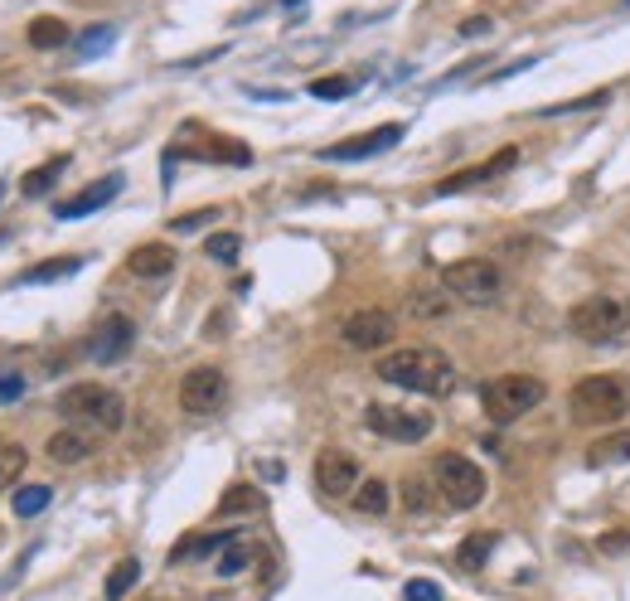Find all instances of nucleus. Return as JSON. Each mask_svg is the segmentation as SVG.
<instances>
[{"mask_svg": "<svg viewBox=\"0 0 630 601\" xmlns=\"http://www.w3.org/2000/svg\"><path fill=\"white\" fill-rule=\"evenodd\" d=\"M136 582H141V562L136 558H122L117 568H112V578H107V601H122Z\"/></svg>", "mask_w": 630, "mask_h": 601, "instance_id": "nucleus-27", "label": "nucleus"}, {"mask_svg": "<svg viewBox=\"0 0 630 601\" xmlns=\"http://www.w3.org/2000/svg\"><path fill=\"white\" fill-rule=\"evenodd\" d=\"M568 330L577 340H587V344H611V340H621L626 330H630V301L621 297H587V301H577L572 311H568Z\"/></svg>", "mask_w": 630, "mask_h": 601, "instance_id": "nucleus-5", "label": "nucleus"}, {"mask_svg": "<svg viewBox=\"0 0 630 601\" xmlns=\"http://www.w3.org/2000/svg\"><path fill=\"white\" fill-rule=\"evenodd\" d=\"M63 170H69V156H54V160H44L40 170H30V175H24V185H20V189H24V199H44Z\"/></svg>", "mask_w": 630, "mask_h": 601, "instance_id": "nucleus-21", "label": "nucleus"}, {"mask_svg": "<svg viewBox=\"0 0 630 601\" xmlns=\"http://www.w3.org/2000/svg\"><path fill=\"white\" fill-rule=\"evenodd\" d=\"M490 548H495V533H466L461 548H456V562L466 572H481L485 562H490Z\"/></svg>", "mask_w": 630, "mask_h": 601, "instance_id": "nucleus-22", "label": "nucleus"}, {"mask_svg": "<svg viewBox=\"0 0 630 601\" xmlns=\"http://www.w3.org/2000/svg\"><path fill=\"white\" fill-rule=\"evenodd\" d=\"M44 456L54 466H83L87 456H93V432H87V427H63V432H54V437L44 442Z\"/></svg>", "mask_w": 630, "mask_h": 601, "instance_id": "nucleus-16", "label": "nucleus"}, {"mask_svg": "<svg viewBox=\"0 0 630 601\" xmlns=\"http://www.w3.org/2000/svg\"><path fill=\"white\" fill-rule=\"evenodd\" d=\"M132 277H171L175 272V248L171 242H141V248L126 258Z\"/></svg>", "mask_w": 630, "mask_h": 601, "instance_id": "nucleus-17", "label": "nucleus"}, {"mask_svg": "<svg viewBox=\"0 0 630 601\" xmlns=\"http://www.w3.org/2000/svg\"><path fill=\"white\" fill-rule=\"evenodd\" d=\"M452 311V291H413V315H427V321H436V315Z\"/></svg>", "mask_w": 630, "mask_h": 601, "instance_id": "nucleus-31", "label": "nucleus"}, {"mask_svg": "<svg viewBox=\"0 0 630 601\" xmlns=\"http://www.w3.org/2000/svg\"><path fill=\"white\" fill-rule=\"evenodd\" d=\"M432 480H436V495H442L452 509H475L485 500V470L466 462V456L446 452L432 462Z\"/></svg>", "mask_w": 630, "mask_h": 601, "instance_id": "nucleus-6", "label": "nucleus"}, {"mask_svg": "<svg viewBox=\"0 0 630 601\" xmlns=\"http://www.w3.org/2000/svg\"><path fill=\"white\" fill-rule=\"evenodd\" d=\"M122 195V175H107V180H97V185H87V189H79L73 199H63L59 204V219L63 224H73V219H87V214H97V209H107L112 199Z\"/></svg>", "mask_w": 630, "mask_h": 601, "instance_id": "nucleus-15", "label": "nucleus"}, {"mask_svg": "<svg viewBox=\"0 0 630 601\" xmlns=\"http://www.w3.org/2000/svg\"><path fill=\"white\" fill-rule=\"evenodd\" d=\"M248 562H252V548L242 543V539H234V543L224 548V553H218V562H214V568H218V578H238V572L248 568Z\"/></svg>", "mask_w": 630, "mask_h": 601, "instance_id": "nucleus-29", "label": "nucleus"}, {"mask_svg": "<svg viewBox=\"0 0 630 601\" xmlns=\"http://www.w3.org/2000/svg\"><path fill=\"white\" fill-rule=\"evenodd\" d=\"M214 219H218V209H195V214H185V219H175L171 228H175V234H189V228H204Z\"/></svg>", "mask_w": 630, "mask_h": 601, "instance_id": "nucleus-39", "label": "nucleus"}, {"mask_svg": "<svg viewBox=\"0 0 630 601\" xmlns=\"http://www.w3.org/2000/svg\"><path fill=\"white\" fill-rule=\"evenodd\" d=\"M393 335H397L393 311H379V305H369V311H354L350 321L340 325V340L350 344V350H383V344H393Z\"/></svg>", "mask_w": 630, "mask_h": 601, "instance_id": "nucleus-10", "label": "nucleus"}, {"mask_svg": "<svg viewBox=\"0 0 630 601\" xmlns=\"http://www.w3.org/2000/svg\"><path fill=\"white\" fill-rule=\"evenodd\" d=\"M59 413L69 417L73 427H87V432H122L126 403L107 383H73V388L59 393Z\"/></svg>", "mask_w": 630, "mask_h": 601, "instance_id": "nucleus-2", "label": "nucleus"}, {"mask_svg": "<svg viewBox=\"0 0 630 601\" xmlns=\"http://www.w3.org/2000/svg\"><path fill=\"white\" fill-rule=\"evenodd\" d=\"M611 102V87H597V93L587 97H572V102H558V107H548L544 117H568V112H582V107H607Z\"/></svg>", "mask_w": 630, "mask_h": 601, "instance_id": "nucleus-32", "label": "nucleus"}, {"mask_svg": "<svg viewBox=\"0 0 630 601\" xmlns=\"http://www.w3.org/2000/svg\"><path fill=\"white\" fill-rule=\"evenodd\" d=\"M49 500H54L49 485H24V490H16V515L34 519V515H44V509H49Z\"/></svg>", "mask_w": 630, "mask_h": 601, "instance_id": "nucleus-26", "label": "nucleus"}, {"mask_svg": "<svg viewBox=\"0 0 630 601\" xmlns=\"http://www.w3.org/2000/svg\"><path fill=\"white\" fill-rule=\"evenodd\" d=\"M485 30H490V20H485V15H471L466 24H461V34H466V40H475V34H485Z\"/></svg>", "mask_w": 630, "mask_h": 601, "instance_id": "nucleus-40", "label": "nucleus"}, {"mask_svg": "<svg viewBox=\"0 0 630 601\" xmlns=\"http://www.w3.org/2000/svg\"><path fill=\"white\" fill-rule=\"evenodd\" d=\"M544 393H548L544 379H534V374H499L481 388V403L495 427H509V422H519L524 413H534V407L544 403Z\"/></svg>", "mask_w": 630, "mask_h": 601, "instance_id": "nucleus-4", "label": "nucleus"}, {"mask_svg": "<svg viewBox=\"0 0 630 601\" xmlns=\"http://www.w3.org/2000/svg\"><path fill=\"white\" fill-rule=\"evenodd\" d=\"M112 40H117V30H107V24H102V30H87L79 40V59H93L102 49H112Z\"/></svg>", "mask_w": 630, "mask_h": 601, "instance_id": "nucleus-36", "label": "nucleus"}, {"mask_svg": "<svg viewBox=\"0 0 630 601\" xmlns=\"http://www.w3.org/2000/svg\"><path fill=\"white\" fill-rule=\"evenodd\" d=\"M281 6H301V0H281Z\"/></svg>", "mask_w": 630, "mask_h": 601, "instance_id": "nucleus-41", "label": "nucleus"}, {"mask_svg": "<svg viewBox=\"0 0 630 601\" xmlns=\"http://www.w3.org/2000/svg\"><path fill=\"white\" fill-rule=\"evenodd\" d=\"M136 344V321L132 315H107V321L97 325V335H93V360L97 364H117L126 350H132Z\"/></svg>", "mask_w": 630, "mask_h": 601, "instance_id": "nucleus-14", "label": "nucleus"}, {"mask_svg": "<svg viewBox=\"0 0 630 601\" xmlns=\"http://www.w3.org/2000/svg\"><path fill=\"white\" fill-rule=\"evenodd\" d=\"M572 422L577 427H611V422H621L630 413V388L621 379H607V374H591L572 388Z\"/></svg>", "mask_w": 630, "mask_h": 601, "instance_id": "nucleus-3", "label": "nucleus"}, {"mask_svg": "<svg viewBox=\"0 0 630 601\" xmlns=\"http://www.w3.org/2000/svg\"><path fill=\"white\" fill-rule=\"evenodd\" d=\"M432 500H436V495H432V485L427 480H403V505L407 509H413V515H427V509H432Z\"/></svg>", "mask_w": 630, "mask_h": 601, "instance_id": "nucleus-33", "label": "nucleus"}, {"mask_svg": "<svg viewBox=\"0 0 630 601\" xmlns=\"http://www.w3.org/2000/svg\"><path fill=\"white\" fill-rule=\"evenodd\" d=\"M630 462V432H607L601 442H591L587 466H621Z\"/></svg>", "mask_w": 630, "mask_h": 601, "instance_id": "nucleus-19", "label": "nucleus"}, {"mask_svg": "<svg viewBox=\"0 0 630 601\" xmlns=\"http://www.w3.org/2000/svg\"><path fill=\"white\" fill-rule=\"evenodd\" d=\"M514 165H519V151L505 146V151H495L490 160H481V165H471V170L452 175V180H442V185H436V195H461V189L490 185V180H499V175H505V170H514Z\"/></svg>", "mask_w": 630, "mask_h": 601, "instance_id": "nucleus-13", "label": "nucleus"}, {"mask_svg": "<svg viewBox=\"0 0 630 601\" xmlns=\"http://www.w3.org/2000/svg\"><path fill=\"white\" fill-rule=\"evenodd\" d=\"M252 509H262V495L252 490V485H234V490L224 495V500H218V515H252Z\"/></svg>", "mask_w": 630, "mask_h": 601, "instance_id": "nucleus-25", "label": "nucleus"}, {"mask_svg": "<svg viewBox=\"0 0 630 601\" xmlns=\"http://www.w3.org/2000/svg\"><path fill=\"white\" fill-rule=\"evenodd\" d=\"M24 393V379L16 374V369H0V403H16Z\"/></svg>", "mask_w": 630, "mask_h": 601, "instance_id": "nucleus-38", "label": "nucleus"}, {"mask_svg": "<svg viewBox=\"0 0 630 601\" xmlns=\"http://www.w3.org/2000/svg\"><path fill=\"white\" fill-rule=\"evenodd\" d=\"M0 199H6V185H0Z\"/></svg>", "mask_w": 630, "mask_h": 601, "instance_id": "nucleus-42", "label": "nucleus"}, {"mask_svg": "<svg viewBox=\"0 0 630 601\" xmlns=\"http://www.w3.org/2000/svg\"><path fill=\"white\" fill-rule=\"evenodd\" d=\"M79 258H59V262H40V267H30V272H24L20 281H24V287H34V281H59V277H73V272H79Z\"/></svg>", "mask_w": 630, "mask_h": 601, "instance_id": "nucleus-30", "label": "nucleus"}, {"mask_svg": "<svg viewBox=\"0 0 630 601\" xmlns=\"http://www.w3.org/2000/svg\"><path fill=\"white\" fill-rule=\"evenodd\" d=\"M30 44H34V49H59V44H69V24L54 20V15L30 20Z\"/></svg>", "mask_w": 630, "mask_h": 601, "instance_id": "nucleus-23", "label": "nucleus"}, {"mask_svg": "<svg viewBox=\"0 0 630 601\" xmlns=\"http://www.w3.org/2000/svg\"><path fill=\"white\" fill-rule=\"evenodd\" d=\"M350 93H354L350 79H316L311 83V97H320V102H340V97H350Z\"/></svg>", "mask_w": 630, "mask_h": 601, "instance_id": "nucleus-35", "label": "nucleus"}, {"mask_svg": "<svg viewBox=\"0 0 630 601\" xmlns=\"http://www.w3.org/2000/svg\"><path fill=\"white\" fill-rule=\"evenodd\" d=\"M403 601H446V597H442V587H436L432 578H413L403 587Z\"/></svg>", "mask_w": 630, "mask_h": 601, "instance_id": "nucleus-37", "label": "nucleus"}, {"mask_svg": "<svg viewBox=\"0 0 630 601\" xmlns=\"http://www.w3.org/2000/svg\"><path fill=\"white\" fill-rule=\"evenodd\" d=\"M403 141V126L389 122L379 132H364V136H350V141H335V146H320V160H369V156H383Z\"/></svg>", "mask_w": 630, "mask_h": 601, "instance_id": "nucleus-11", "label": "nucleus"}, {"mask_svg": "<svg viewBox=\"0 0 630 601\" xmlns=\"http://www.w3.org/2000/svg\"><path fill=\"white\" fill-rule=\"evenodd\" d=\"M238 533H195V539H185V543H175L171 548V562H189V558H214V553H224L228 543H234Z\"/></svg>", "mask_w": 630, "mask_h": 601, "instance_id": "nucleus-18", "label": "nucleus"}, {"mask_svg": "<svg viewBox=\"0 0 630 601\" xmlns=\"http://www.w3.org/2000/svg\"><path fill=\"white\" fill-rule=\"evenodd\" d=\"M24 462H30V456H24V446H20V442H0V490L20 480Z\"/></svg>", "mask_w": 630, "mask_h": 601, "instance_id": "nucleus-28", "label": "nucleus"}, {"mask_svg": "<svg viewBox=\"0 0 630 601\" xmlns=\"http://www.w3.org/2000/svg\"><path fill=\"white\" fill-rule=\"evenodd\" d=\"M316 485H320V495H330V500H344V495L359 490V462L350 452H320L316 456Z\"/></svg>", "mask_w": 630, "mask_h": 601, "instance_id": "nucleus-12", "label": "nucleus"}, {"mask_svg": "<svg viewBox=\"0 0 630 601\" xmlns=\"http://www.w3.org/2000/svg\"><path fill=\"white\" fill-rule=\"evenodd\" d=\"M442 287L452 291L456 301H466V305H495L505 277H499V267L490 258H461V262H452L442 272Z\"/></svg>", "mask_w": 630, "mask_h": 601, "instance_id": "nucleus-7", "label": "nucleus"}, {"mask_svg": "<svg viewBox=\"0 0 630 601\" xmlns=\"http://www.w3.org/2000/svg\"><path fill=\"white\" fill-rule=\"evenodd\" d=\"M354 509L359 515H383V509H389V480H359Z\"/></svg>", "mask_w": 630, "mask_h": 601, "instance_id": "nucleus-24", "label": "nucleus"}, {"mask_svg": "<svg viewBox=\"0 0 630 601\" xmlns=\"http://www.w3.org/2000/svg\"><path fill=\"white\" fill-rule=\"evenodd\" d=\"M204 252H209L214 262H238V252H242V238H238V234H214L209 242H204Z\"/></svg>", "mask_w": 630, "mask_h": 601, "instance_id": "nucleus-34", "label": "nucleus"}, {"mask_svg": "<svg viewBox=\"0 0 630 601\" xmlns=\"http://www.w3.org/2000/svg\"><path fill=\"white\" fill-rule=\"evenodd\" d=\"M224 403H228V374L224 369L199 364V369H189V374L179 379V407H185L189 417H214Z\"/></svg>", "mask_w": 630, "mask_h": 601, "instance_id": "nucleus-8", "label": "nucleus"}, {"mask_svg": "<svg viewBox=\"0 0 630 601\" xmlns=\"http://www.w3.org/2000/svg\"><path fill=\"white\" fill-rule=\"evenodd\" d=\"M379 379L393 383V388L407 393H427V398H442V393L456 388V369L442 350L432 344H407V350H393L379 360Z\"/></svg>", "mask_w": 630, "mask_h": 601, "instance_id": "nucleus-1", "label": "nucleus"}, {"mask_svg": "<svg viewBox=\"0 0 630 601\" xmlns=\"http://www.w3.org/2000/svg\"><path fill=\"white\" fill-rule=\"evenodd\" d=\"M364 422H369V432H379L389 442H422L432 432L427 407H397V403H369Z\"/></svg>", "mask_w": 630, "mask_h": 601, "instance_id": "nucleus-9", "label": "nucleus"}, {"mask_svg": "<svg viewBox=\"0 0 630 601\" xmlns=\"http://www.w3.org/2000/svg\"><path fill=\"white\" fill-rule=\"evenodd\" d=\"M179 156H199V160H228V165H252V151L238 141H209V146H185Z\"/></svg>", "mask_w": 630, "mask_h": 601, "instance_id": "nucleus-20", "label": "nucleus"}]
</instances>
